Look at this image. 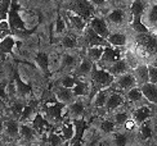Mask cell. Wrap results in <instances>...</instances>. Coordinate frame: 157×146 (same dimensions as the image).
<instances>
[{
  "label": "cell",
  "mask_w": 157,
  "mask_h": 146,
  "mask_svg": "<svg viewBox=\"0 0 157 146\" xmlns=\"http://www.w3.org/2000/svg\"><path fill=\"white\" fill-rule=\"evenodd\" d=\"M151 65H153V67H156V68H157V57H156V58L153 59V60H152V64H151Z\"/></svg>",
  "instance_id": "obj_53"
},
{
  "label": "cell",
  "mask_w": 157,
  "mask_h": 146,
  "mask_svg": "<svg viewBox=\"0 0 157 146\" xmlns=\"http://www.w3.org/2000/svg\"><path fill=\"white\" fill-rule=\"evenodd\" d=\"M146 26H153V27H157V0L146 8ZM149 28V27H148Z\"/></svg>",
  "instance_id": "obj_22"
},
{
  "label": "cell",
  "mask_w": 157,
  "mask_h": 146,
  "mask_svg": "<svg viewBox=\"0 0 157 146\" xmlns=\"http://www.w3.org/2000/svg\"><path fill=\"white\" fill-rule=\"evenodd\" d=\"M111 94V90L109 89H103L101 91L97 92V95L93 99V105L95 108H103L106 107V103L108 100V96Z\"/></svg>",
  "instance_id": "obj_26"
},
{
  "label": "cell",
  "mask_w": 157,
  "mask_h": 146,
  "mask_svg": "<svg viewBox=\"0 0 157 146\" xmlns=\"http://www.w3.org/2000/svg\"><path fill=\"white\" fill-rule=\"evenodd\" d=\"M77 82V79L72 76H63L61 79V86L62 87H66V89H74L75 85Z\"/></svg>",
  "instance_id": "obj_44"
},
{
  "label": "cell",
  "mask_w": 157,
  "mask_h": 146,
  "mask_svg": "<svg viewBox=\"0 0 157 146\" xmlns=\"http://www.w3.org/2000/svg\"><path fill=\"white\" fill-rule=\"evenodd\" d=\"M151 113H152L151 108L147 107V105H142V107L136 108V109L134 110V113H133V119H134V122L138 124V126L143 124V123L147 122L148 119H149V117H151Z\"/></svg>",
  "instance_id": "obj_12"
},
{
  "label": "cell",
  "mask_w": 157,
  "mask_h": 146,
  "mask_svg": "<svg viewBox=\"0 0 157 146\" xmlns=\"http://www.w3.org/2000/svg\"><path fill=\"white\" fill-rule=\"evenodd\" d=\"M130 26H132V28L136 34H149V28L146 26V23L143 22L142 18H133Z\"/></svg>",
  "instance_id": "obj_35"
},
{
  "label": "cell",
  "mask_w": 157,
  "mask_h": 146,
  "mask_svg": "<svg viewBox=\"0 0 157 146\" xmlns=\"http://www.w3.org/2000/svg\"><path fill=\"white\" fill-rule=\"evenodd\" d=\"M91 81L98 90H103V89H109V86L115 82V77L106 69H99L94 65L93 72H91Z\"/></svg>",
  "instance_id": "obj_2"
},
{
  "label": "cell",
  "mask_w": 157,
  "mask_h": 146,
  "mask_svg": "<svg viewBox=\"0 0 157 146\" xmlns=\"http://www.w3.org/2000/svg\"><path fill=\"white\" fill-rule=\"evenodd\" d=\"M107 42L115 48H124L128 44V36L124 32H111L109 36L107 37Z\"/></svg>",
  "instance_id": "obj_18"
},
{
  "label": "cell",
  "mask_w": 157,
  "mask_h": 146,
  "mask_svg": "<svg viewBox=\"0 0 157 146\" xmlns=\"http://www.w3.org/2000/svg\"><path fill=\"white\" fill-rule=\"evenodd\" d=\"M64 110H66V105L56 100L53 103H48L44 107V117L49 123H59L62 122L63 117H66Z\"/></svg>",
  "instance_id": "obj_1"
},
{
  "label": "cell",
  "mask_w": 157,
  "mask_h": 146,
  "mask_svg": "<svg viewBox=\"0 0 157 146\" xmlns=\"http://www.w3.org/2000/svg\"><path fill=\"white\" fill-rule=\"evenodd\" d=\"M19 130H21V126H19V122L16 121V119H8V121L4 122V135L8 138L18 137Z\"/></svg>",
  "instance_id": "obj_14"
},
{
  "label": "cell",
  "mask_w": 157,
  "mask_h": 146,
  "mask_svg": "<svg viewBox=\"0 0 157 146\" xmlns=\"http://www.w3.org/2000/svg\"><path fill=\"white\" fill-rule=\"evenodd\" d=\"M133 75L136 79V85H146L149 82V72H148V65L147 64H140L138 65L134 72H133Z\"/></svg>",
  "instance_id": "obj_16"
},
{
  "label": "cell",
  "mask_w": 157,
  "mask_h": 146,
  "mask_svg": "<svg viewBox=\"0 0 157 146\" xmlns=\"http://www.w3.org/2000/svg\"><path fill=\"white\" fill-rule=\"evenodd\" d=\"M148 72H149V82L157 85V68L153 65H148Z\"/></svg>",
  "instance_id": "obj_47"
},
{
  "label": "cell",
  "mask_w": 157,
  "mask_h": 146,
  "mask_svg": "<svg viewBox=\"0 0 157 146\" xmlns=\"http://www.w3.org/2000/svg\"><path fill=\"white\" fill-rule=\"evenodd\" d=\"M77 45V40L72 35H66L62 37V46L66 49H74Z\"/></svg>",
  "instance_id": "obj_42"
},
{
  "label": "cell",
  "mask_w": 157,
  "mask_h": 146,
  "mask_svg": "<svg viewBox=\"0 0 157 146\" xmlns=\"http://www.w3.org/2000/svg\"><path fill=\"white\" fill-rule=\"evenodd\" d=\"M48 141L50 146H62L64 144L63 137L57 133V132H49L48 133Z\"/></svg>",
  "instance_id": "obj_39"
},
{
  "label": "cell",
  "mask_w": 157,
  "mask_h": 146,
  "mask_svg": "<svg viewBox=\"0 0 157 146\" xmlns=\"http://www.w3.org/2000/svg\"><path fill=\"white\" fill-rule=\"evenodd\" d=\"M129 142V136L126 133H115L113 145L115 146H126Z\"/></svg>",
  "instance_id": "obj_43"
},
{
  "label": "cell",
  "mask_w": 157,
  "mask_h": 146,
  "mask_svg": "<svg viewBox=\"0 0 157 146\" xmlns=\"http://www.w3.org/2000/svg\"><path fill=\"white\" fill-rule=\"evenodd\" d=\"M84 110H85V107H84L82 101H80V100L74 101V103H71L68 107H66V117H68L71 121L81 119Z\"/></svg>",
  "instance_id": "obj_8"
},
{
  "label": "cell",
  "mask_w": 157,
  "mask_h": 146,
  "mask_svg": "<svg viewBox=\"0 0 157 146\" xmlns=\"http://www.w3.org/2000/svg\"><path fill=\"white\" fill-rule=\"evenodd\" d=\"M77 67V59L75 55L71 54H63L61 57V67L64 71H72L74 68Z\"/></svg>",
  "instance_id": "obj_27"
},
{
  "label": "cell",
  "mask_w": 157,
  "mask_h": 146,
  "mask_svg": "<svg viewBox=\"0 0 157 146\" xmlns=\"http://www.w3.org/2000/svg\"><path fill=\"white\" fill-rule=\"evenodd\" d=\"M130 10H132L133 18H143V14L146 12V5L143 0H133L132 5H130Z\"/></svg>",
  "instance_id": "obj_31"
},
{
  "label": "cell",
  "mask_w": 157,
  "mask_h": 146,
  "mask_svg": "<svg viewBox=\"0 0 157 146\" xmlns=\"http://www.w3.org/2000/svg\"><path fill=\"white\" fill-rule=\"evenodd\" d=\"M31 126L36 130V132L39 135L49 131V128H50V123L47 121V118H45L43 114H36L35 118L31 121Z\"/></svg>",
  "instance_id": "obj_17"
},
{
  "label": "cell",
  "mask_w": 157,
  "mask_h": 146,
  "mask_svg": "<svg viewBox=\"0 0 157 146\" xmlns=\"http://www.w3.org/2000/svg\"><path fill=\"white\" fill-rule=\"evenodd\" d=\"M126 99L132 103H138L143 99V92L140 90V87H134L132 90H129L126 92Z\"/></svg>",
  "instance_id": "obj_37"
},
{
  "label": "cell",
  "mask_w": 157,
  "mask_h": 146,
  "mask_svg": "<svg viewBox=\"0 0 157 146\" xmlns=\"http://www.w3.org/2000/svg\"><path fill=\"white\" fill-rule=\"evenodd\" d=\"M23 109H25V105H23L22 103H19V101L13 103L12 107H10V110H12V113H13V115L19 117V118H21V115H22Z\"/></svg>",
  "instance_id": "obj_46"
},
{
  "label": "cell",
  "mask_w": 157,
  "mask_h": 146,
  "mask_svg": "<svg viewBox=\"0 0 157 146\" xmlns=\"http://www.w3.org/2000/svg\"><path fill=\"white\" fill-rule=\"evenodd\" d=\"M128 114L125 111H119V113H116V114L113 115V122L115 124H119V126H122V124H125L128 122Z\"/></svg>",
  "instance_id": "obj_45"
},
{
  "label": "cell",
  "mask_w": 157,
  "mask_h": 146,
  "mask_svg": "<svg viewBox=\"0 0 157 146\" xmlns=\"http://www.w3.org/2000/svg\"><path fill=\"white\" fill-rule=\"evenodd\" d=\"M124 104V97L119 94V92H111L109 94V96H108V100H107V103H106V108L107 110H115V109H117L119 107H121V105Z\"/></svg>",
  "instance_id": "obj_24"
},
{
  "label": "cell",
  "mask_w": 157,
  "mask_h": 146,
  "mask_svg": "<svg viewBox=\"0 0 157 146\" xmlns=\"http://www.w3.org/2000/svg\"><path fill=\"white\" fill-rule=\"evenodd\" d=\"M3 77H4V72H3V69H2V68H0V82H2Z\"/></svg>",
  "instance_id": "obj_54"
},
{
  "label": "cell",
  "mask_w": 157,
  "mask_h": 146,
  "mask_svg": "<svg viewBox=\"0 0 157 146\" xmlns=\"http://www.w3.org/2000/svg\"><path fill=\"white\" fill-rule=\"evenodd\" d=\"M139 135H140V138L143 141H147V140H149V138L152 137L153 128H152V123H151L149 119L147 122H144L143 124L139 126Z\"/></svg>",
  "instance_id": "obj_33"
},
{
  "label": "cell",
  "mask_w": 157,
  "mask_h": 146,
  "mask_svg": "<svg viewBox=\"0 0 157 146\" xmlns=\"http://www.w3.org/2000/svg\"><path fill=\"white\" fill-rule=\"evenodd\" d=\"M120 59H121L120 53L117 50H115L113 48H111V46H107V48H104L103 57L98 63H99L101 67H106V69H107L113 63H116L117 60H120Z\"/></svg>",
  "instance_id": "obj_6"
},
{
  "label": "cell",
  "mask_w": 157,
  "mask_h": 146,
  "mask_svg": "<svg viewBox=\"0 0 157 146\" xmlns=\"http://www.w3.org/2000/svg\"><path fill=\"white\" fill-rule=\"evenodd\" d=\"M89 27L93 30L95 34H98L101 37L103 38H106L109 36V28H108V24L106 23V21H104L103 18H99V17H94L93 19L90 21L89 23Z\"/></svg>",
  "instance_id": "obj_7"
},
{
  "label": "cell",
  "mask_w": 157,
  "mask_h": 146,
  "mask_svg": "<svg viewBox=\"0 0 157 146\" xmlns=\"http://www.w3.org/2000/svg\"><path fill=\"white\" fill-rule=\"evenodd\" d=\"M72 123H74L75 132H74V137L70 141V146H80L81 140L85 135V131H86V122L81 118V119L72 121Z\"/></svg>",
  "instance_id": "obj_5"
},
{
  "label": "cell",
  "mask_w": 157,
  "mask_h": 146,
  "mask_svg": "<svg viewBox=\"0 0 157 146\" xmlns=\"http://www.w3.org/2000/svg\"><path fill=\"white\" fill-rule=\"evenodd\" d=\"M66 30H67V27H66V22H64V19L61 16H58L57 21H56V24H54V34L57 36L63 35L64 32H66Z\"/></svg>",
  "instance_id": "obj_40"
},
{
  "label": "cell",
  "mask_w": 157,
  "mask_h": 146,
  "mask_svg": "<svg viewBox=\"0 0 157 146\" xmlns=\"http://www.w3.org/2000/svg\"><path fill=\"white\" fill-rule=\"evenodd\" d=\"M0 99L4 101H8V92H6V85L4 82H0Z\"/></svg>",
  "instance_id": "obj_48"
},
{
  "label": "cell",
  "mask_w": 157,
  "mask_h": 146,
  "mask_svg": "<svg viewBox=\"0 0 157 146\" xmlns=\"http://www.w3.org/2000/svg\"><path fill=\"white\" fill-rule=\"evenodd\" d=\"M115 127H116V124L113 121H111V119H103V121L99 123V128L104 132V133H112L115 131Z\"/></svg>",
  "instance_id": "obj_41"
},
{
  "label": "cell",
  "mask_w": 157,
  "mask_h": 146,
  "mask_svg": "<svg viewBox=\"0 0 157 146\" xmlns=\"http://www.w3.org/2000/svg\"><path fill=\"white\" fill-rule=\"evenodd\" d=\"M14 45H16V40L10 35L0 40V60H4L5 57L10 54L13 49H14Z\"/></svg>",
  "instance_id": "obj_13"
},
{
  "label": "cell",
  "mask_w": 157,
  "mask_h": 146,
  "mask_svg": "<svg viewBox=\"0 0 157 146\" xmlns=\"http://www.w3.org/2000/svg\"><path fill=\"white\" fill-rule=\"evenodd\" d=\"M94 65L95 64L91 62L89 58H84L82 60L77 64V67H76V75L80 76V77H85V76L91 75Z\"/></svg>",
  "instance_id": "obj_21"
},
{
  "label": "cell",
  "mask_w": 157,
  "mask_h": 146,
  "mask_svg": "<svg viewBox=\"0 0 157 146\" xmlns=\"http://www.w3.org/2000/svg\"><path fill=\"white\" fill-rule=\"evenodd\" d=\"M90 4H93L94 6H102L106 4V0H90Z\"/></svg>",
  "instance_id": "obj_49"
},
{
  "label": "cell",
  "mask_w": 157,
  "mask_h": 146,
  "mask_svg": "<svg viewBox=\"0 0 157 146\" xmlns=\"http://www.w3.org/2000/svg\"><path fill=\"white\" fill-rule=\"evenodd\" d=\"M36 115V103L35 101H31L30 104L25 105V109H23V113L19 121L21 122H29V121H32Z\"/></svg>",
  "instance_id": "obj_28"
},
{
  "label": "cell",
  "mask_w": 157,
  "mask_h": 146,
  "mask_svg": "<svg viewBox=\"0 0 157 146\" xmlns=\"http://www.w3.org/2000/svg\"><path fill=\"white\" fill-rule=\"evenodd\" d=\"M74 90V94L75 96H84V95H86L88 94V91H89V86L86 82H81V81H77L76 85H75V87L72 89Z\"/></svg>",
  "instance_id": "obj_38"
},
{
  "label": "cell",
  "mask_w": 157,
  "mask_h": 146,
  "mask_svg": "<svg viewBox=\"0 0 157 146\" xmlns=\"http://www.w3.org/2000/svg\"><path fill=\"white\" fill-rule=\"evenodd\" d=\"M104 53V48L103 46H90L86 50V58H89L91 62H99Z\"/></svg>",
  "instance_id": "obj_29"
},
{
  "label": "cell",
  "mask_w": 157,
  "mask_h": 146,
  "mask_svg": "<svg viewBox=\"0 0 157 146\" xmlns=\"http://www.w3.org/2000/svg\"><path fill=\"white\" fill-rule=\"evenodd\" d=\"M72 10H74V13H76L77 16H80V17H82L84 19L85 18H88L90 14H91V4L90 3H88L86 0H81L80 3H77L74 8H72Z\"/></svg>",
  "instance_id": "obj_23"
},
{
  "label": "cell",
  "mask_w": 157,
  "mask_h": 146,
  "mask_svg": "<svg viewBox=\"0 0 157 146\" xmlns=\"http://www.w3.org/2000/svg\"><path fill=\"white\" fill-rule=\"evenodd\" d=\"M19 5L17 4V0H12V4H10V10H9V14H8V23H9V27L12 31H25L27 30V26L23 22V19L19 16Z\"/></svg>",
  "instance_id": "obj_3"
},
{
  "label": "cell",
  "mask_w": 157,
  "mask_h": 146,
  "mask_svg": "<svg viewBox=\"0 0 157 146\" xmlns=\"http://www.w3.org/2000/svg\"><path fill=\"white\" fill-rule=\"evenodd\" d=\"M4 133V122L0 119V135Z\"/></svg>",
  "instance_id": "obj_52"
},
{
  "label": "cell",
  "mask_w": 157,
  "mask_h": 146,
  "mask_svg": "<svg viewBox=\"0 0 157 146\" xmlns=\"http://www.w3.org/2000/svg\"><path fill=\"white\" fill-rule=\"evenodd\" d=\"M106 71H108L113 77H120L122 75H125V73H129L128 72L129 71V63L125 60V59H120V60L113 63L111 67H108Z\"/></svg>",
  "instance_id": "obj_15"
},
{
  "label": "cell",
  "mask_w": 157,
  "mask_h": 146,
  "mask_svg": "<svg viewBox=\"0 0 157 146\" xmlns=\"http://www.w3.org/2000/svg\"><path fill=\"white\" fill-rule=\"evenodd\" d=\"M107 19H108V22L113 23V24H117V26L122 24L124 21H125V12L122 9H113L108 13Z\"/></svg>",
  "instance_id": "obj_32"
},
{
  "label": "cell",
  "mask_w": 157,
  "mask_h": 146,
  "mask_svg": "<svg viewBox=\"0 0 157 146\" xmlns=\"http://www.w3.org/2000/svg\"><path fill=\"white\" fill-rule=\"evenodd\" d=\"M54 95H56V100L62 103L63 105H70L71 103H74V99H75L74 90L62 87V86L54 91Z\"/></svg>",
  "instance_id": "obj_10"
},
{
  "label": "cell",
  "mask_w": 157,
  "mask_h": 146,
  "mask_svg": "<svg viewBox=\"0 0 157 146\" xmlns=\"http://www.w3.org/2000/svg\"><path fill=\"white\" fill-rule=\"evenodd\" d=\"M67 18L68 21L71 22V26L77 30V31H85V28H86V22H85V19L80 16H77L76 13H72V12H67Z\"/></svg>",
  "instance_id": "obj_25"
},
{
  "label": "cell",
  "mask_w": 157,
  "mask_h": 146,
  "mask_svg": "<svg viewBox=\"0 0 157 146\" xmlns=\"http://www.w3.org/2000/svg\"><path fill=\"white\" fill-rule=\"evenodd\" d=\"M19 136L22 137V140L27 141V142H34L37 140L39 133L36 130L29 124H21V130H19Z\"/></svg>",
  "instance_id": "obj_20"
},
{
  "label": "cell",
  "mask_w": 157,
  "mask_h": 146,
  "mask_svg": "<svg viewBox=\"0 0 157 146\" xmlns=\"http://www.w3.org/2000/svg\"><path fill=\"white\" fill-rule=\"evenodd\" d=\"M85 38H86V42L89 44V48L90 46H103V48H107V46H111L106 38L101 37L98 34L91 30L90 27L85 28Z\"/></svg>",
  "instance_id": "obj_9"
},
{
  "label": "cell",
  "mask_w": 157,
  "mask_h": 146,
  "mask_svg": "<svg viewBox=\"0 0 157 146\" xmlns=\"http://www.w3.org/2000/svg\"><path fill=\"white\" fill-rule=\"evenodd\" d=\"M12 0H0V22L8 21Z\"/></svg>",
  "instance_id": "obj_36"
},
{
  "label": "cell",
  "mask_w": 157,
  "mask_h": 146,
  "mask_svg": "<svg viewBox=\"0 0 157 146\" xmlns=\"http://www.w3.org/2000/svg\"><path fill=\"white\" fill-rule=\"evenodd\" d=\"M115 86L117 90L120 91H129L134 87H136V79L134 77L133 73H125V75H122L120 77H117L115 79Z\"/></svg>",
  "instance_id": "obj_4"
},
{
  "label": "cell",
  "mask_w": 157,
  "mask_h": 146,
  "mask_svg": "<svg viewBox=\"0 0 157 146\" xmlns=\"http://www.w3.org/2000/svg\"><path fill=\"white\" fill-rule=\"evenodd\" d=\"M124 126H125V127H126L128 130H133V128L135 127V126H136V123H135L134 121H130V119H128V122H126L125 124H124Z\"/></svg>",
  "instance_id": "obj_50"
},
{
  "label": "cell",
  "mask_w": 157,
  "mask_h": 146,
  "mask_svg": "<svg viewBox=\"0 0 157 146\" xmlns=\"http://www.w3.org/2000/svg\"><path fill=\"white\" fill-rule=\"evenodd\" d=\"M140 90L143 92V96H144L149 103L157 104V85L148 82L146 85H142Z\"/></svg>",
  "instance_id": "obj_19"
},
{
  "label": "cell",
  "mask_w": 157,
  "mask_h": 146,
  "mask_svg": "<svg viewBox=\"0 0 157 146\" xmlns=\"http://www.w3.org/2000/svg\"><path fill=\"white\" fill-rule=\"evenodd\" d=\"M5 108H6V101H4L3 99H0V111L5 110Z\"/></svg>",
  "instance_id": "obj_51"
},
{
  "label": "cell",
  "mask_w": 157,
  "mask_h": 146,
  "mask_svg": "<svg viewBox=\"0 0 157 146\" xmlns=\"http://www.w3.org/2000/svg\"><path fill=\"white\" fill-rule=\"evenodd\" d=\"M9 146H18V145H9Z\"/></svg>",
  "instance_id": "obj_55"
},
{
  "label": "cell",
  "mask_w": 157,
  "mask_h": 146,
  "mask_svg": "<svg viewBox=\"0 0 157 146\" xmlns=\"http://www.w3.org/2000/svg\"><path fill=\"white\" fill-rule=\"evenodd\" d=\"M74 132H75L74 123H72V121H71V122H68V123L62 124L61 131H59V135L63 137L64 141H71V138L74 137Z\"/></svg>",
  "instance_id": "obj_34"
},
{
  "label": "cell",
  "mask_w": 157,
  "mask_h": 146,
  "mask_svg": "<svg viewBox=\"0 0 157 146\" xmlns=\"http://www.w3.org/2000/svg\"><path fill=\"white\" fill-rule=\"evenodd\" d=\"M14 83H16V91L18 97H27L32 95V89L29 83H26L23 79L19 77L17 72H14Z\"/></svg>",
  "instance_id": "obj_11"
},
{
  "label": "cell",
  "mask_w": 157,
  "mask_h": 146,
  "mask_svg": "<svg viewBox=\"0 0 157 146\" xmlns=\"http://www.w3.org/2000/svg\"><path fill=\"white\" fill-rule=\"evenodd\" d=\"M35 62L37 64V67L40 68L45 75H49V72H50V69H49V55L47 53H39L35 58Z\"/></svg>",
  "instance_id": "obj_30"
}]
</instances>
